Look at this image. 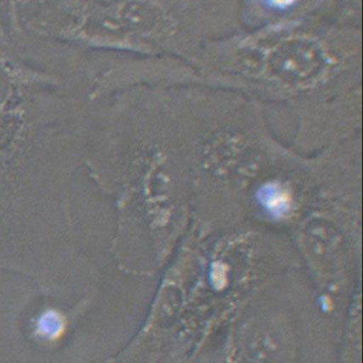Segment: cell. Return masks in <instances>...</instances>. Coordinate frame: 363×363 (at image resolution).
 I'll use <instances>...</instances> for the list:
<instances>
[{"instance_id":"1","label":"cell","mask_w":363,"mask_h":363,"mask_svg":"<svg viewBox=\"0 0 363 363\" xmlns=\"http://www.w3.org/2000/svg\"><path fill=\"white\" fill-rule=\"evenodd\" d=\"M260 199L269 211L277 216L284 214L290 206L289 197L286 191L278 186H264L260 191Z\"/></svg>"},{"instance_id":"2","label":"cell","mask_w":363,"mask_h":363,"mask_svg":"<svg viewBox=\"0 0 363 363\" xmlns=\"http://www.w3.org/2000/svg\"><path fill=\"white\" fill-rule=\"evenodd\" d=\"M271 2L274 4V6L279 7H286L294 4L295 0H270Z\"/></svg>"}]
</instances>
